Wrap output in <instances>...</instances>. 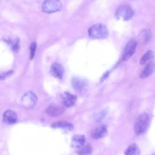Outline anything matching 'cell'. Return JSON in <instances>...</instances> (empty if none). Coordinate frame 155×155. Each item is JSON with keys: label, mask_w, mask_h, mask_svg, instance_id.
<instances>
[{"label": "cell", "mask_w": 155, "mask_h": 155, "mask_svg": "<svg viewBox=\"0 0 155 155\" xmlns=\"http://www.w3.org/2000/svg\"><path fill=\"white\" fill-rule=\"evenodd\" d=\"M107 27L102 24H96L90 27L88 35L90 38L94 39H105L108 36Z\"/></svg>", "instance_id": "6da1fadb"}, {"label": "cell", "mask_w": 155, "mask_h": 155, "mask_svg": "<svg viewBox=\"0 0 155 155\" xmlns=\"http://www.w3.org/2000/svg\"><path fill=\"white\" fill-rule=\"evenodd\" d=\"M149 120V116L145 113L140 114L136 118L134 125V130L136 134L140 135L145 132L148 127Z\"/></svg>", "instance_id": "7a4b0ae2"}, {"label": "cell", "mask_w": 155, "mask_h": 155, "mask_svg": "<svg viewBox=\"0 0 155 155\" xmlns=\"http://www.w3.org/2000/svg\"><path fill=\"white\" fill-rule=\"evenodd\" d=\"M134 12L129 5H121L116 10L115 17L117 20L128 21L133 16Z\"/></svg>", "instance_id": "3957f363"}, {"label": "cell", "mask_w": 155, "mask_h": 155, "mask_svg": "<svg viewBox=\"0 0 155 155\" xmlns=\"http://www.w3.org/2000/svg\"><path fill=\"white\" fill-rule=\"evenodd\" d=\"M62 8V3L59 0H45L42 4V10L46 13L59 12Z\"/></svg>", "instance_id": "277c9868"}, {"label": "cell", "mask_w": 155, "mask_h": 155, "mask_svg": "<svg viewBox=\"0 0 155 155\" xmlns=\"http://www.w3.org/2000/svg\"><path fill=\"white\" fill-rule=\"evenodd\" d=\"M38 101V97L36 94L31 91L26 93L21 98L22 105L27 109L32 108L35 106Z\"/></svg>", "instance_id": "5b68a950"}, {"label": "cell", "mask_w": 155, "mask_h": 155, "mask_svg": "<svg viewBox=\"0 0 155 155\" xmlns=\"http://www.w3.org/2000/svg\"><path fill=\"white\" fill-rule=\"evenodd\" d=\"M137 47V42L134 40L129 41L126 44L122 56L124 61L128 60L134 53Z\"/></svg>", "instance_id": "8992f818"}, {"label": "cell", "mask_w": 155, "mask_h": 155, "mask_svg": "<svg viewBox=\"0 0 155 155\" xmlns=\"http://www.w3.org/2000/svg\"><path fill=\"white\" fill-rule=\"evenodd\" d=\"M65 111L63 107L57 104H50L46 110L47 115L51 117H56L61 115Z\"/></svg>", "instance_id": "52a82bcc"}, {"label": "cell", "mask_w": 155, "mask_h": 155, "mask_svg": "<svg viewBox=\"0 0 155 155\" xmlns=\"http://www.w3.org/2000/svg\"><path fill=\"white\" fill-rule=\"evenodd\" d=\"M71 84L76 91L81 92L85 89L87 85V82L81 78H73L71 79Z\"/></svg>", "instance_id": "ba28073f"}, {"label": "cell", "mask_w": 155, "mask_h": 155, "mask_svg": "<svg viewBox=\"0 0 155 155\" xmlns=\"http://www.w3.org/2000/svg\"><path fill=\"white\" fill-rule=\"evenodd\" d=\"M62 103L65 107H71L76 103L77 97L68 92H64L63 94H62Z\"/></svg>", "instance_id": "9c48e42d"}, {"label": "cell", "mask_w": 155, "mask_h": 155, "mask_svg": "<svg viewBox=\"0 0 155 155\" xmlns=\"http://www.w3.org/2000/svg\"><path fill=\"white\" fill-rule=\"evenodd\" d=\"M64 70L63 67L59 63H53L50 68V73L54 77L58 79H62L64 75Z\"/></svg>", "instance_id": "30bf717a"}, {"label": "cell", "mask_w": 155, "mask_h": 155, "mask_svg": "<svg viewBox=\"0 0 155 155\" xmlns=\"http://www.w3.org/2000/svg\"><path fill=\"white\" fill-rule=\"evenodd\" d=\"M107 133V128L105 125H101L95 128L91 133V137L94 139H99L104 137Z\"/></svg>", "instance_id": "8fae6325"}, {"label": "cell", "mask_w": 155, "mask_h": 155, "mask_svg": "<svg viewBox=\"0 0 155 155\" xmlns=\"http://www.w3.org/2000/svg\"><path fill=\"white\" fill-rule=\"evenodd\" d=\"M3 121L7 124H13L17 120L16 113L10 110H6L3 114Z\"/></svg>", "instance_id": "7c38bea8"}, {"label": "cell", "mask_w": 155, "mask_h": 155, "mask_svg": "<svg viewBox=\"0 0 155 155\" xmlns=\"http://www.w3.org/2000/svg\"><path fill=\"white\" fill-rule=\"evenodd\" d=\"M155 70V64L153 62H149L140 73L139 77L141 79H145L149 77Z\"/></svg>", "instance_id": "4fadbf2b"}, {"label": "cell", "mask_w": 155, "mask_h": 155, "mask_svg": "<svg viewBox=\"0 0 155 155\" xmlns=\"http://www.w3.org/2000/svg\"><path fill=\"white\" fill-rule=\"evenodd\" d=\"M85 142V137L83 134L74 135L71 141V147L75 148L82 147Z\"/></svg>", "instance_id": "5bb4252c"}, {"label": "cell", "mask_w": 155, "mask_h": 155, "mask_svg": "<svg viewBox=\"0 0 155 155\" xmlns=\"http://www.w3.org/2000/svg\"><path fill=\"white\" fill-rule=\"evenodd\" d=\"M51 127L53 128H59L67 131H70L73 130V125L71 123L65 121L54 122L51 125Z\"/></svg>", "instance_id": "9a60e30c"}, {"label": "cell", "mask_w": 155, "mask_h": 155, "mask_svg": "<svg viewBox=\"0 0 155 155\" xmlns=\"http://www.w3.org/2000/svg\"><path fill=\"white\" fill-rule=\"evenodd\" d=\"M152 38V32L149 29H145L141 31L138 36V38L140 41L143 44L148 43Z\"/></svg>", "instance_id": "2e32d148"}, {"label": "cell", "mask_w": 155, "mask_h": 155, "mask_svg": "<svg viewBox=\"0 0 155 155\" xmlns=\"http://www.w3.org/2000/svg\"><path fill=\"white\" fill-rule=\"evenodd\" d=\"M140 150L136 143L130 144L125 151V155H140Z\"/></svg>", "instance_id": "e0dca14e"}, {"label": "cell", "mask_w": 155, "mask_h": 155, "mask_svg": "<svg viewBox=\"0 0 155 155\" xmlns=\"http://www.w3.org/2000/svg\"><path fill=\"white\" fill-rule=\"evenodd\" d=\"M153 58L154 53L151 50H148L142 56V58L140 59V63L142 65L147 64L149 62H151L150 61L153 59Z\"/></svg>", "instance_id": "ac0fdd59"}, {"label": "cell", "mask_w": 155, "mask_h": 155, "mask_svg": "<svg viewBox=\"0 0 155 155\" xmlns=\"http://www.w3.org/2000/svg\"><path fill=\"white\" fill-rule=\"evenodd\" d=\"M92 151V147L90 144H87L79 150L78 154L79 155H90Z\"/></svg>", "instance_id": "d6986e66"}, {"label": "cell", "mask_w": 155, "mask_h": 155, "mask_svg": "<svg viewBox=\"0 0 155 155\" xmlns=\"http://www.w3.org/2000/svg\"><path fill=\"white\" fill-rule=\"evenodd\" d=\"M12 49L14 52H18L20 48V40L17 38L15 40L10 42Z\"/></svg>", "instance_id": "ffe728a7"}, {"label": "cell", "mask_w": 155, "mask_h": 155, "mask_svg": "<svg viewBox=\"0 0 155 155\" xmlns=\"http://www.w3.org/2000/svg\"><path fill=\"white\" fill-rule=\"evenodd\" d=\"M36 49V42H33L30 45V59H32L35 54V51Z\"/></svg>", "instance_id": "44dd1931"}, {"label": "cell", "mask_w": 155, "mask_h": 155, "mask_svg": "<svg viewBox=\"0 0 155 155\" xmlns=\"http://www.w3.org/2000/svg\"><path fill=\"white\" fill-rule=\"evenodd\" d=\"M12 73H13V71H7L6 73L1 74V79L3 80V79H4L10 76L12 74Z\"/></svg>", "instance_id": "7402d4cb"}, {"label": "cell", "mask_w": 155, "mask_h": 155, "mask_svg": "<svg viewBox=\"0 0 155 155\" xmlns=\"http://www.w3.org/2000/svg\"><path fill=\"white\" fill-rule=\"evenodd\" d=\"M105 114V113H104V111H102L101 113H99V114H97V116L96 117V120L101 119Z\"/></svg>", "instance_id": "603a6c76"}, {"label": "cell", "mask_w": 155, "mask_h": 155, "mask_svg": "<svg viewBox=\"0 0 155 155\" xmlns=\"http://www.w3.org/2000/svg\"><path fill=\"white\" fill-rule=\"evenodd\" d=\"M151 155H155V153H153L152 154H151Z\"/></svg>", "instance_id": "cb8c5ba5"}]
</instances>
